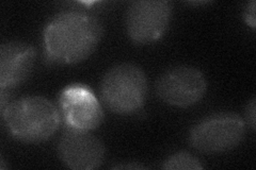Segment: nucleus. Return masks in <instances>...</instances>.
Returning a JSON list of instances; mask_svg holds the SVG:
<instances>
[{"mask_svg": "<svg viewBox=\"0 0 256 170\" xmlns=\"http://www.w3.org/2000/svg\"><path fill=\"white\" fill-rule=\"evenodd\" d=\"M102 23L93 14L66 11L48 21L44 29V51L54 64H77L95 51L102 36Z\"/></svg>", "mask_w": 256, "mask_h": 170, "instance_id": "obj_1", "label": "nucleus"}, {"mask_svg": "<svg viewBox=\"0 0 256 170\" xmlns=\"http://www.w3.org/2000/svg\"><path fill=\"white\" fill-rule=\"evenodd\" d=\"M9 133L22 143H43L57 132L60 125L59 109L41 96H27L12 101L2 112Z\"/></svg>", "mask_w": 256, "mask_h": 170, "instance_id": "obj_2", "label": "nucleus"}, {"mask_svg": "<svg viewBox=\"0 0 256 170\" xmlns=\"http://www.w3.org/2000/svg\"><path fill=\"white\" fill-rule=\"evenodd\" d=\"M100 91L102 103L108 110L120 115H130L144 105L148 83L140 67L124 63L106 72Z\"/></svg>", "mask_w": 256, "mask_h": 170, "instance_id": "obj_3", "label": "nucleus"}, {"mask_svg": "<svg viewBox=\"0 0 256 170\" xmlns=\"http://www.w3.org/2000/svg\"><path fill=\"white\" fill-rule=\"evenodd\" d=\"M246 125L238 114L214 113L203 118L191 129L189 143L206 155H217L235 149L244 140Z\"/></svg>", "mask_w": 256, "mask_h": 170, "instance_id": "obj_4", "label": "nucleus"}, {"mask_svg": "<svg viewBox=\"0 0 256 170\" xmlns=\"http://www.w3.org/2000/svg\"><path fill=\"white\" fill-rule=\"evenodd\" d=\"M173 4L166 0H140L130 4L126 12L127 34L132 42L146 45L164 35L171 19Z\"/></svg>", "mask_w": 256, "mask_h": 170, "instance_id": "obj_5", "label": "nucleus"}, {"mask_svg": "<svg viewBox=\"0 0 256 170\" xmlns=\"http://www.w3.org/2000/svg\"><path fill=\"white\" fill-rule=\"evenodd\" d=\"M207 90V81L201 70L180 65L164 71L156 83L159 99L178 108H189L201 100Z\"/></svg>", "mask_w": 256, "mask_h": 170, "instance_id": "obj_6", "label": "nucleus"}, {"mask_svg": "<svg viewBox=\"0 0 256 170\" xmlns=\"http://www.w3.org/2000/svg\"><path fill=\"white\" fill-rule=\"evenodd\" d=\"M58 105L64 125L76 130H95L105 116L100 102L84 84H70L64 88L59 96Z\"/></svg>", "mask_w": 256, "mask_h": 170, "instance_id": "obj_7", "label": "nucleus"}, {"mask_svg": "<svg viewBox=\"0 0 256 170\" xmlns=\"http://www.w3.org/2000/svg\"><path fill=\"white\" fill-rule=\"evenodd\" d=\"M58 156L68 168L74 170L98 169L105 161V146L90 131L66 127L58 143Z\"/></svg>", "mask_w": 256, "mask_h": 170, "instance_id": "obj_8", "label": "nucleus"}, {"mask_svg": "<svg viewBox=\"0 0 256 170\" xmlns=\"http://www.w3.org/2000/svg\"><path fill=\"white\" fill-rule=\"evenodd\" d=\"M36 58L34 46L8 42L0 47V88L13 91L29 78Z\"/></svg>", "mask_w": 256, "mask_h": 170, "instance_id": "obj_9", "label": "nucleus"}, {"mask_svg": "<svg viewBox=\"0 0 256 170\" xmlns=\"http://www.w3.org/2000/svg\"><path fill=\"white\" fill-rule=\"evenodd\" d=\"M162 167L168 170H198L204 168L201 162L186 151H180L170 156Z\"/></svg>", "mask_w": 256, "mask_h": 170, "instance_id": "obj_10", "label": "nucleus"}, {"mask_svg": "<svg viewBox=\"0 0 256 170\" xmlns=\"http://www.w3.org/2000/svg\"><path fill=\"white\" fill-rule=\"evenodd\" d=\"M255 6L256 3L254 0L248 2L244 12V18L248 26H250L252 29L256 28V17H255Z\"/></svg>", "mask_w": 256, "mask_h": 170, "instance_id": "obj_11", "label": "nucleus"}, {"mask_svg": "<svg viewBox=\"0 0 256 170\" xmlns=\"http://www.w3.org/2000/svg\"><path fill=\"white\" fill-rule=\"evenodd\" d=\"M246 119L248 121V125L254 131L255 125H256V102L255 98H253L249 103H248L246 108Z\"/></svg>", "mask_w": 256, "mask_h": 170, "instance_id": "obj_12", "label": "nucleus"}, {"mask_svg": "<svg viewBox=\"0 0 256 170\" xmlns=\"http://www.w3.org/2000/svg\"><path fill=\"white\" fill-rule=\"evenodd\" d=\"M11 102H12L11 91L2 90V91H0V110H2V112H4Z\"/></svg>", "mask_w": 256, "mask_h": 170, "instance_id": "obj_13", "label": "nucleus"}, {"mask_svg": "<svg viewBox=\"0 0 256 170\" xmlns=\"http://www.w3.org/2000/svg\"><path fill=\"white\" fill-rule=\"evenodd\" d=\"M146 168V166L137 164V163H132V164H128V165H118L114 166V169H134V170H137V169H144Z\"/></svg>", "mask_w": 256, "mask_h": 170, "instance_id": "obj_14", "label": "nucleus"}]
</instances>
